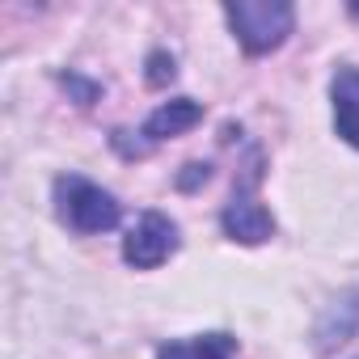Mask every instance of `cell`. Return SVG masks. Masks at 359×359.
<instances>
[{
    "instance_id": "1",
    "label": "cell",
    "mask_w": 359,
    "mask_h": 359,
    "mask_svg": "<svg viewBox=\"0 0 359 359\" xmlns=\"http://www.w3.org/2000/svg\"><path fill=\"white\" fill-rule=\"evenodd\" d=\"M224 18L250 55H266V51L283 47L292 34V22H296L287 0H237V5H224Z\"/></svg>"
},
{
    "instance_id": "2",
    "label": "cell",
    "mask_w": 359,
    "mask_h": 359,
    "mask_svg": "<svg viewBox=\"0 0 359 359\" xmlns=\"http://www.w3.org/2000/svg\"><path fill=\"white\" fill-rule=\"evenodd\" d=\"M55 212L72 233H106L123 216L114 195H106L102 187L85 182V177H72V173L55 177Z\"/></svg>"
},
{
    "instance_id": "3",
    "label": "cell",
    "mask_w": 359,
    "mask_h": 359,
    "mask_svg": "<svg viewBox=\"0 0 359 359\" xmlns=\"http://www.w3.org/2000/svg\"><path fill=\"white\" fill-rule=\"evenodd\" d=\"M173 250H177V229H173L161 212H148V216L123 237V258H127L135 271H152V266H161Z\"/></svg>"
},
{
    "instance_id": "4",
    "label": "cell",
    "mask_w": 359,
    "mask_h": 359,
    "mask_svg": "<svg viewBox=\"0 0 359 359\" xmlns=\"http://www.w3.org/2000/svg\"><path fill=\"white\" fill-rule=\"evenodd\" d=\"M220 224H224V233H229L233 241H241V245H262V241L275 233V220H271V212H266L262 203L245 199V195H237V199L224 208Z\"/></svg>"
},
{
    "instance_id": "5",
    "label": "cell",
    "mask_w": 359,
    "mask_h": 359,
    "mask_svg": "<svg viewBox=\"0 0 359 359\" xmlns=\"http://www.w3.org/2000/svg\"><path fill=\"white\" fill-rule=\"evenodd\" d=\"M330 97H334V127L338 135L359 148V68H342L330 85Z\"/></svg>"
},
{
    "instance_id": "6",
    "label": "cell",
    "mask_w": 359,
    "mask_h": 359,
    "mask_svg": "<svg viewBox=\"0 0 359 359\" xmlns=\"http://www.w3.org/2000/svg\"><path fill=\"white\" fill-rule=\"evenodd\" d=\"M199 118H203V106H199V102H191V97H173V102H165V106H156V110L148 114L144 135H148V140H169V135L191 131Z\"/></svg>"
},
{
    "instance_id": "7",
    "label": "cell",
    "mask_w": 359,
    "mask_h": 359,
    "mask_svg": "<svg viewBox=\"0 0 359 359\" xmlns=\"http://www.w3.org/2000/svg\"><path fill=\"white\" fill-rule=\"evenodd\" d=\"M237 342L229 334H199L195 342H169L156 359H233Z\"/></svg>"
},
{
    "instance_id": "8",
    "label": "cell",
    "mask_w": 359,
    "mask_h": 359,
    "mask_svg": "<svg viewBox=\"0 0 359 359\" xmlns=\"http://www.w3.org/2000/svg\"><path fill=\"white\" fill-rule=\"evenodd\" d=\"M342 313H346V317H338V309L325 313V321H321V330H317L321 351H330L334 342H346V338H351V330H355V321H359V292L342 300Z\"/></svg>"
},
{
    "instance_id": "9",
    "label": "cell",
    "mask_w": 359,
    "mask_h": 359,
    "mask_svg": "<svg viewBox=\"0 0 359 359\" xmlns=\"http://www.w3.org/2000/svg\"><path fill=\"white\" fill-rule=\"evenodd\" d=\"M173 60L165 55V51H156V55H148V85H169L173 81Z\"/></svg>"
},
{
    "instance_id": "10",
    "label": "cell",
    "mask_w": 359,
    "mask_h": 359,
    "mask_svg": "<svg viewBox=\"0 0 359 359\" xmlns=\"http://www.w3.org/2000/svg\"><path fill=\"white\" fill-rule=\"evenodd\" d=\"M187 169H191V173H182V187H187V191H191V187L199 182V177L208 182V165H187Z\"/></svg>"
},
{
    "instance_id": "11",
    "label": "cell",
    "mask_w": 359,
    "mask_h": 359,
    "mask_svg": "<svg viewBox=\"0 0 359 359\" xmlns=\"http://www.w3.org/2000/svg\"><path fill=\"white\" fill-rule=\"evenodd\" d=\"M351 18H355V22H359V0H351Z\"/></svg>"
}]
</instances>
